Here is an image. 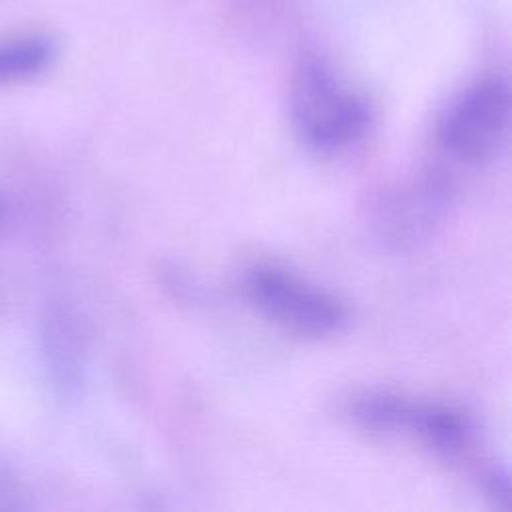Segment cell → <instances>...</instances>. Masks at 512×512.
I'll use <instances>...</instances> for the list:
<instances>
[{
	"mask_svg": "<svg viewBox=\"0 0 512 512\" xmlns=\"http://www.w3.org/2000/svg\"><path fill=\"white\" fill-rule=\"evenodd\" d=\"M58 58L54 36L22 30L0 36V90L42 76Z\"/></svg>",
	"mask_w": 512,
	"mask_h": 512,
	"instance_id": "obj_6",
	"label": "cell"
},
{
	"mask_svg": "<svg viewBox=\"0 0 512 512\" xmlns=\"http://www.w3.org/2000/svg\"><path fill=\"white\" fill-rule=\"evenodd\" d=\"M22 496V488L16 482L14 474L10 472V468L0 462V508H16L20 506L16 502V498Z\"/></svg>",
	"mask_w": 512,
	"mask_h": 512,
	"instance_id": "obj_7",
	"label": "cell"
},
{
	"mask_svg": "<svg viewBox=\"0 0 512 512\" xmlns=\"http://www.w3.org/2000/svg\"><path fill=\"white\" fill-rule=\"evenodd\" d=\"M350 416L368 432L404 434L446 458L464 456L476 440L474 420L464 410L390 392L356 396L350 402Z\"/></svg>",
	"mask_w": 512,
	"mask_h": 512,
	"instance_id": "obj_2",
	"label": "cell"
},
{
	"mask_svg": "<svg viewBox=\"0 0 512 512\" xmlns=\"http://www.w3.org/2000/svg\"><path fill=\"white\" fill-rule=\"evenodd\" d=\"M288 106L298 138L318 152H336L358 142L372 122L366 96L326 58L310 52L292 70Z\"/></svg>",
	"mask_w": 512,
	"mask_h": 512,
	"instance_id": "obj_1",
	"label": "cell"
},
{
	"mask_svg": "<svg viewBox=\"0 0 512 512\" xmlns=\"http://www.w3.org/2000/svg\"><path fill=\"white\" fill-rule=\"evenodd\" d=\"M244 292L260 314L302 336H326L346 322V308L336 296L276 264L252 266Z\"/></svg>",
	"mask_w": 512,
	"mask_h": 512,
	"instance_id": "obj_3",
	"label": "cell"
},
{
	"mask_svg": "<svg viewBox=\"0 0 512 512\" xmlns=\"http://www.w3.org/2000/svg\"><path fill=\"white\" fill-rule=\"evenodd\" d=\"M4 214H6V206H4V202H2V198H0V222H2Z\"/></svg>",
	"mask_w": 512,
	"mask_h": 512,
	"instance_id": "obj_8",
	"label": "cell"
},
{
	"mask_svg": "<svg viewBox=\"0 0 512 512\" xmlns=\"http://www.w3.org/2000/svg\"><path fill=\"white\" fill-rule=\"evenodd\" d=\"M510 122V92L500 76L466 86L442 112L436 128L440 146L454 158L480 162L504 142Z\"/></svg>",
	"mask_w": 512,
	"mask_h": 512,
	"instance_id": "obj_4",
	"label": "cell"
},
{
	"mask_svg": "<svg viewBox=\"0 0 512 512\" xmlns=\"http://www.w3.org/2000/svg\"><path fill=\"white\" fill-rule=\"evenodd\" d=\"M440 210V186L420 182L408 190L392 192L378 206V228L394 242L418 238L436 220Z\"/></svg>",
	"mask_w": 512,
	"mask_h": 512,
	"instance_id": "obj_5",
	"label": "cell"
}]
</instances>
